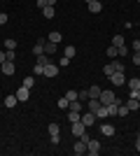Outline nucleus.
Listing matches in <instances>:
<instances>
[{"label":"nucleus","instance_id":"obj_11","mask_svg":"<svg viewBox=\"0 0 140 156\" xmlns=\"http://www.w3.org/2000/svg\"><path fill=\"white\" fill-rule=\"evenodd\" d=\"M114 130H117L114 126H110V124H103V126H100V135H105V137H112V135H114Z\"/></svg>","mask_w":140,"mask_h":156},{"label":"nucleus","instance_id":"obj_36","mask_svg":"<svg viewBox=\"0 0 140 156\" xmlns=\"http://www.w3.org/2000/svg\"><path fill=\"white\" fill-rule=\"evenodd\" d=\"M128 98H135V100H140V89H135V91L128 93Z\"/></svg>","mask_w":140,"mask_h":156},{"label":"nucleus","instance_id":"obj_24","mask_svg":"<svg viewBox=\"0 0 140 156\" xmlns=\"http://www.w3.org/2000/svg\"><path fill=\"white\" fill-rule=\"evenodd\" d=\"M117 56H119V54H117V47H112V44H110V47H107V58H117Z\"/></svg>","mask_w":140,"mask_h":156},{"label":"nucleus","instance_id":"obj_19","mask_svg":"<svg viewBox=\"0 0 140 156\" xmlns=\"http://www.w3.org/2000/svg\"><path fill=\"white\" fill-rule=\"evenodd\" d=\"M45 54H47V56H52V54H56V44L47 40V42H45Z\"/></svg>","mask_w":140,"mask_h":156},{"label":"nucleus","instance_id":"obj_21","mask_svg":"<svg viewBox=\"0 0 140 156\" xmlns=\"http://www.w3.org/2000/svg\"><path fill=\"white\" fill-rule=\"evenodd\" d=\"M16 103H19V98H16V93H14V96H7V98H5V107H14Z\"/></svg>","mask_w":140,"mask_h":156},{"label":"nucleus","instance_id":"obj_8","mask_svg":"<svg viewBox=\"0 0 140 156\" xmlns=\"http://www.w3.org/2000/svg\"><path fill=\"white\" fill-rule=\"evenodd\" d=\"M73 151L77 156H82V154H87V142H84V140H82V137H77V142L73 144Z\"/></svg>","mask_w":140,"mask_h":156},{"label":"nucleus","instance_id":"obj_39","mask_svg":"<svg viewBox=\"0 0 140 156\" xmlns=\"http://www.w3.org/2000/svg\"><path fill=\"white\" fill-rule=\"evenodd\" d=\"M5 56H7V61H14V49H9V51H5Z\"/></svg>","mask_w":140,"mask_h":156},{"label":"nucleus","instance_id":"obj_42","mask_svg":"<svg viewBox=\"0 0 140 156\" xmlns=\"http://www.w3.org/2000/svg\"><path fill=\"white\" fill-rule=\"evenodd\" d=\"M133 51H140V40H135V42H133Z\"/></svg>","mask_w":140,"mask_h":156},{"label":"nucleus","instance_id":"obj_35","mask_svg":"<svg viewBox=\"0 0 140 156\" xmlns=\"http://www.w3.org/2000/svg\"><path fill=\"white\" fill-rule=\"evenodd\" d=\"M68 63H70V58H68V56H61V61H59V68H66Z\"/></svg>","mask_w":140,"mask_h":156},{"label":"nucleus","instance_id":"obj_32","mask_svg":"<svg viewBox=\"0 0 140 156\" xmlns=\"http://www.w3.org/2000/svg\"><path fill=\"white\" fill-rule=\"evenodd\" d=\"M38 63H40V65H47V63H49V56H47V54H40V56H38Z\"/></svg>","mask_w":140,"mask_h":156},{"label":"nucleus","instance_id":"obj_28","mask_svg":"<svg viewBox=\"0 0 140 156\" xmlns=\"http://www.w3.org/2000/svg\"><path fill=\"white\" fill-rule=\"evenodd\" d=\"M124 44V37H121V35H114L112 37V47H121Z\"/></svg>","mask_w":140,"mask_h":156},{"label":"nucleus","instance_id":"obj_45","mask_svg":"<svg viewBox=\"0 0 140 156\" xmlns=\"http://www.w3.org/2000/svg\"><path fill=\"white\" fill-rule=\"evenodd\" d=\"M138 137H140V133H138Z\"/></svg>","mask_w":140,"mask_h":156},{"label":"nucleus","instance_id":"obj_12","mask_svg":"<svg viewBox=\"0 0 140 156\" xmlns=\"http://www.w3.org/2000/svg\"><path fill=\"white\" fill-rule=\"evenodd\" d=\"M87 5H89V12H93V14H98L100 9H103V5H100V0H89Z\"/></svg>","mask_w":140,"mask_h":156},{"label":"nucleus","instance_id":"obj_30","mask_svg":"<svg viewBox=\"0 0 140 156\" xmlns=\"http://www.w3.org/2000/svg\"><path fill=\"white\" fill-rule=\"evenodd\" d=\"M14 47H16V42H14L12 37H7V40H5V49L9 51V49H14Z\"/></svg>","mask_w":140,"mask_h":156},{"label":"nucleus","instance_id":"obj_23","mask_svg":"<svg viewBox=\"0 0 140 156\" xmlns=\"http://www.w3.org/2000/svg\"><path fill=\"white\" fill-rule=\"evenodd\" d=\"M128 89H131V91L140 89V77H131V79H128Z\"/></svg>","mask_w":140,"mask_h":156},{"label":"nucleus","instance_id":"obj_27","mask_svg":"<svg viewBox=\"0 0 140 156\" xmlns=\"http://www.w3.org/2000/svg\"><path fill=\"white\" fill-rule=\"evenodd\" d=\"M66 98H68V103L77 100V91H73V89H70V91H66Z\"/></svg>","mask_w":140,"mask_h":156},{"label":"nucleus","instance_id":"obj_43","mask_svg":"<svg viewBox=\"0 0 140 156\" xmlns=\"http://www.w3.org/2000/svg\"><path fill=\"white\" fill-rule=\"evenodd\" d=\"M5 61H7V56H5V51H0V65L5 63Z\"/></svg>","mask_w":140,"mask_h":156},{"label":"nucleus","instance_id":"obj_37","mask_svg":"<svg viewBox=\"0 0 140 156\" xmlns=\"http://www.w3.org/2000/svg\"><path fill=\"white\" fill-rule=\"evenodd\" d=\"M7 19H9V16H7L5 12H0V26H5V23H7Z\"/></svg>","mask_w":140,"mask_h":156},{"label":"nucleus","instance_id":"obj_17","mask_svg":"<svg viewBox=\"0 0 140 156\" xmlns=\"http://www.w3.org/2000/svg\"><path fill=\"white\" fill-rule=\"evenodd\" d=\"M68 121H70V124H75V121H82V112H68Z\"/></svg>","mask_w":140,"mask_h":156},{"label":"nucleus","instance_id":"obj_18","mask_svg":"<svg viewBox=\"0 0 140 156\" xmlns=\"http://www.w3.org/2000/svg\"><path fill=\"white\" fill-rule=\"evenodd\" d=\"M61 40H63V35H61L59 30H52V33H49V42H54V44H59Z\"/></svg>","mask_w":140,"mask_h":156},{"label":"nucleus","instance_id":"obj_41","mask_svg":"<svg viewBox=\"0 0 140 156\" xmlns=\"http://www.w3.org/2000/svg\"><path fill=\"white\" fill-rule=\"evenodd\" d=\"M47 5H49L47 0H38V7H40V9H42V7H47Z\"/></svg>","mask_w":140,"mask_h":156},{"label":"nucleus","instance_id":"obj_40","mask_svg":"<svg viewBox=\"0 0 140 156\" xmlns=\"http://www.w3.org/2000/svg\"><path fill=\"white\" fill-rule=\"evenodd\" d=\"M61 142V135H52V144H59Z\"/></svg>","mask_w":140,"mask_h":156},{"label":"nucleus","instance_id":"obj_6","mask_svg":"<svg viewBox=\"0 0 140 156\" xmlns=\"http://www.w3.org/2000/svg\"><path fill=\"white\" fill-rule=\"evenodd\" d=\"M110 82H112L114 86H124L126 84V77H124V72H112V75H110Z\"/></svg>","mask_w":140,"mask_h":156},{"label":"nucleus","instance_id":"obj_22","mask_svg":"<svg viewBox=\"0 0 140 156\" xmlns=\"http://www.w3.org/2000/svg\"><path fill=\"white\" fill-rule=\"evenodd\" d=\"M42 14H45V19H54V7L52 5H47V7H42Z\"/></svg>","mask_w":140,"mask_h":156},{"label":"nucleus","instance_id":"obj_33","mask_svg":"<svg viewBox=\"0 0 140 156\" xmlns=\"http://www.w3.org/2000/svg\"><path fill=\"white\" fill-rule=\"evenodd\" d=\"M66 56H68V58H73V56H75V47H73V44L66 47Z\"/></svg>","mask_w":140,"mask_h":156},{"label":"nucleus","instance_id":"obj_46","mask_svg":"<svg viewBox=\"0 0 140 156\" xmlns=\"http://www.w3.org/2000/svg\"><path fill=\"white\" fill-rule=\"evenodd\" d=\"M138 2H140V0H138Z\"/></svg>","mask_w":140,"mask_h":156},{"label":"nucleus","instance_id":"obj_7","mask_svg":"<svg viewBox=\"0 0 140 156\" xmlns=\"http://www.w3.org/2000/svg\"><path fill=\"white\" fill-rule=\"evenodd\" d=\"M82 124L87 126V128H91V126L96 124V114H93V112H82Z\"/></svg>","mask_w":140,"mask_h":156},{"label":"nucleus","instance_id":"obj_34","mask_svg":"<svg viewBox=\"0 0 140 156\" xmlns=\"http://www.w3.org/2000/svg\"><path fill=\"white\" fill-rule=\"evenodd\" d=\"M35 75H45V65H40V63H35Z\"/></svg>","mask_w":140,"mask_h":156},{"label":"nucleus","instance_id":"obj_29","mask_svg":"<svg viewBox=\"0 0 140 156\" xmlns=\"http://www.w3.org/2000/svg\"><path fill=\"white\" fill-rule=\"evenodd\" d=\"M77 100L87 103V100H89V91H77Z\"/></svg>","mask_w":140,"mask_h":156},{"label":"nucleus","instance_id":"obj_38","mask_svg":"<svg viewBox=\"0 0 140 156\" xmlns=\"http://www.w3.org/2000/svg\"><path fill=\"white\" fill-rule=\"evenodd\" d=\"M133 63L140 65V51H133Z\"/></svg>","mask_w":140,"mask_h":156},{"label":"nucleus","instance_id":"obj_4","mask_svg":"<svg viewBox=\"0 0 140 156\" xmlns=\"http://www.w3.org/2000/svg\"><path fill=\"white\" fill-rule=\"evenodd\" d=\"M14 93H16V98H19V103H26L28 98H31V89H26L23 84H21V86H19V89H16Z\"/></svg>","mask_w":140,"mask_h":156},{"label":"nucleus","instance_id":"obj_20","mask_svg":"<svg viewBox=\"0 0 140 156\" xmlns=\"http://www.w3.org/2000/svg\"><path fill=\"white\" fill-rule=\"evenodd\" d=\"M68 107H70L73 112H82V110H84V103H82V100H73Z\"/></svg>","mask_w":140,"mask_h":156},{"label":"nucleus","instance_id":"obj_3","mask_svg":"<svg viewBox=\"0 0 140 156\" xmlns=\"http://www.w3.org/2000/svg\"><path fill=\"white\" fill-rule=\"evenodd\" d=\"M70 128H73V135H75V137H82V135L89 130L87 126L82 124V121H75V124H70Z\"/></svg>","mask_w":140,"mask_h":156},{"label":"nucleus","instance_id":"obj_26","mask_svg":"<svg viewBox=\"0 0 140 156\" xmlns=\"http://www.w3.org/2000/svg\"><path fill=\"white\" fill-rule=\"evenodd\" d=\"M23 86H26V89H33V86H35V77H33V75L23 79Z\"/></svg>","mask_w":140,"mask_h":156},{"label":"nucleus","instance_id":"obj_25","mask_svg":"<svg viewBox=\"0 0 140 156\" xmlns=\"http://www.w3.org/2000/svg\"><path fill=\"white\" fill-rule=\"evenodd\" d=\"M59 124H56V121H52V124H49V135H59Z\"/></svg>","mask_w":140,"mask_h":156},{"label":"nucleus","instance_id":"obj_31","mask_svg":"<svg viewBox=\"0 0 140 156\" xmlns=\"http://www.w3.org/2000/svg\"><path fill=\"white\" fill-rule=\"evenodd\" d=\"M68 105H70V103H68V98H66V96L59 98V107H61V110H68Z\"/></svg>","mask_w":140,"mask_h":156},{"label":"nucleus","instance_id":"obj_15","mask_svg":"<svg viewBox=\"0 0 140 156\" xmlns=\"http://www.w3.org/2000/svg\"><path fill=\"white\" fill-rule=\"evenodd\" d=\"M126 107H128V112L138 110V107H140V100H135V98H126Z\"/></svg>","mask_w":140,"mask_h":156},{"label":"nucleus","instance_id":"obj_10","mask_svg":"<svg viewBox=\"0 0 140 156\" xmlns=\"http://www.w3.org/2000/svg\"><path fill=\"white\" fill-rule=\"evenodd\" d=\"M0 70H2V75H14V61H5L0 65Z\"/></svg>","mask_w":140,"mask_h":156},{"label":"nucleus","instance_id":"obj_14","mask_svg":"<svg viewBox=\"0 0 140 156\" xmlns=\"http://www.w3.org/2000/svg\"><path fill=\"white\" fill-rule=\"evenodd\" d=\"M33 54H35V56L45 54V40H38V42H35V47H33Z\"/></svg>","mask_w":140,"mask_h":156},{"label":"nucleus","instance_id":"obj_5","mask_svg":"<svg viewBox=\"0 0 140 156\" xmlns=\"http://www.w3.org/2000/svg\"><path fill=\"white\" fill-rule=\"evenodd\" d=\"M56 75H59V63H52V61H49V63L45 65V77H56Z\"/></svg>","mask_w":140,"mask_h":156},{"label":"nucleus","instance_id":"obj_2","mask_svg":"<svg viewBox=\"0 0 140 156\" xmlns=\"http://www.w3.org/2000/svg\"><path fill=\"white\" fill-rule=\"evenodd\" d=\"M103 105H110V103H117V105H121V100L117 96H114L112 91H100V98H98Z\"/></svg>","mask_w":140,"mask_h":156},{"label":"nucleus","instance_id":"obj_16","mask_svg":"<svg viewBox=\"0 0 140 156\" xmlns=\"http://www.w3.org/2000/svg\"><path fill=\"white\" fill-rule=\"evenodd\" d=\"M87 91H89V98H100V91H103V89H100V86H96V84H93V86H89Z\"/></svg>","mask_w":140,"mask_h":156},{"label":"nucleus","instance_id":"obj_9","mask_svg":"<svg viewBox=\"0 0 140 156\" xmlns=\"http://www.w3.org/2000/svg\"><path fill=\"white\" fill-rule=\"evenodd\" d=\"M87 151L91 156H96L100 151V142H98V140H89V142H87Z\"/></svg>","mask_w":140,"mask_h":156},{"label":"nucleus","instance_id":"obj_44","mask_svg":"<svg viewBox=\"0 0 140 156\" xmlns=\"http://www.w3.org/2000/svg\"><path fill=\"white\" fill-rule=\"evenodd\" d=\"M135 151H140V137L135 140Z\"/></svg>","mask_w":140,"mask_h":156},{"label":"nucleus","instance_id":"obj_13","mask_svg":"<svg viewBox=\"0 0 140 156\" xmlns=\"http://www.w3.org/2000/svg\"><path fill=\"white\" fill-rule=\"evenodd\" d=\"M87 103H89V112H98V107L103 105V103L98 100V98H89Z\"/></svg>","mask_w":140,"mask_h":156},{"label":"nucleus","instance_id":"obj_1","mask_svg":"<svg viewBox=\"0 0 140 156\" xmlns=\"http://www.w3.org/2000/svg\"><path fill=\"white\" fill-rule=\"evenodd\" d=\"M112 72H124V63H121V61H117V58L110 61V63L103 68V75H105V77H110Z\"/></svg>","mask_w":140,"mask_h":156}]
</instances>
